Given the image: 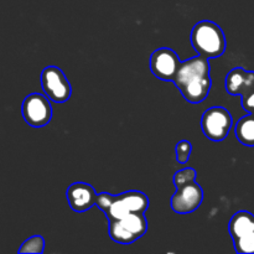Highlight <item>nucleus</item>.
I'll return each instance as SVG.
<instances>
[{
    "instance_id": "obj_7",
    "label": "nucleus",
    "mask_w": 254,
    "mask_h": 254,
    "mask_svg": "<svg viewBox=\"0 0 254 254\" xmlns=\"http://www.w3.org/2000/svg\"><path fill=\"white\" fill-rule=\"evenodd\" d=\"M21 113L25 122L32 128L46 127L52 119V107L49 97L41 93H31L24 99Z\"/></svg>"
},
{
    "instance_id": "obj_12",
    "label": "nucleus",
    "mask_w": 254,
    "mask_h": 254,
    "mask_svg": "<svg viewBox=\"0 0 254 254\" xmlns=\"http://www.w3.org/2000/svg\"><path fill=\"white\" fill-rule=\"evenodd\" d=\"M228 231L233 241L240 240L254 232V215L248 211H238L232 216Z\"/></svg>"
},
{
    "instance_id": "obj_6",
    "label": "nucleus",
    "mask_w": 254,
    "mask_h": 254,
    "mask_svg": "<svg viewBox=\"0 0 254 254\" xmlns=\"http://www.w3.org/2000/svg\"><path fill=\"white\" fill-rule=\"evenodd\" d=\"M41 87L50 101L64 103L71 98L72 87L61 68L47 66L41 72Z\"/></svg>"
},
{
    "instance_id": "obj_9",
    "label": "nucleus",
    "mask_w": 254,
    "mask_h": 254,
    "mask_svg": "<svg viewBox=\"0 0 254 254\" xmlns=\"http://www.w3.org/2000/svg\"><path fill=\"white\" fill-rule=\"evenodd\" d=\"M203 201V190L196 181L176 189L171 197L170 206L174 212L186 215L197 210Z\"/></svg>"
},
{
    "instance_id": "obj_10",
    "label": "nucleus",
    "mask_w": 254,
    "mask_h": 254,
    "mask_svg": "<svg viewBox=\"0 0 254 254\" xmlns=\"http://www.w3.org/2000/svg\"><path fill=\"white\" fill-rule=\"evenodd\" d=\"M66 197L74 212H86L96 206L97 192L89 184L73 183L67 189Z\"/></svg>"
},
{
    "instance_id": "obj_16",
    "label": "nucleus",
    "mask_w": 254,
    "mask_h": 254,
    "mask_svg": "<svg viewBox=\"0 0 254 254\" xmlns=\"http://www.w3.org/2000/svg\"><path fill=\"white\" fill-rule=\"evenodd\" d=\"M192 153V144L189 140H180L175 146L176 160L180 164H188Z\"/></svg>"
},
{
    "instance_id": "obj_4",
    "label": "nucleus",
    "mask_w": 254,
    "mask_h": 254,
    "mask_svg": "<svg viewBox=\"0 0 254 254\" xmlns=\"http://www.w3.org/2000/svg\"><path fill=\"white\" fill-rule=\"evenodd\" d=\"M148 231V220L144 213H129L109 221V237L119 245L128 246L143 237Z\"/></svg>"
},
{
    "instance_id": "obj_14",
    "label": "nucleus",
    "mask_w": 254,
    "mask_h": 254,
    "mask_svg": "<svg viewBox=\"0 0 254 254\" xmlns=\"http://www.w3.org/2000/svg\"><path fill=\"white\" fill-rule=\"evenodd\" d=\"M45 250V240L41 236H34L25 241L19 248V253H36L40 254Z\"/></svg>"
},
{
    "instance_id": "obj_3",
    "label": "nucleus",
    "mask_w": 254,
    "mask_h": 254,
    "mask_svg": "<svg viewBox=\"0 0 254 254\" xmlns=\"http://www.w3.org/2000/svg\"><path fill=\"white\" fill-rule=\"evenodd\" d=\"M190 40L193 50L205 59H218L226 51L225 32L210 20L198 21L191 31Z\"/></svg>"
},
{
    "instance_id": "obj_1",
    "label": "nucleus",
    "mask_w": 254,
    "mask_h": 254,
    "mask_svg": "<svg viewBox=\"0 0 254 254\" xmlns=\"http://www.w3.org/2000/svg\"><path fill=\"white\" fill-rule=\"evenodd\" d=\"M174 83L188 102L192 104L203 102L212 87L210 60L198 55L183 61L176 72Z\"/></svg>"
},
{
    "instance_id": "obj_15",
    "label": "nucleus",
    "mask_w": 254,
    "mask_h": 254,
    "mask_svg": "<svg viewBox=\"0 0 254 254\" xmlns=\"http://www.w3.org/2000/svg\"><path fill=\"white\" fill-rule=\"evenodd\" d=\"M196 175H197V173L192 168H185L183 170L176 171L175 175H174V185L176 189L183 188V186L188 185L192 181H196Z\"/></svg>"
},
{
    "instance_id": "obj_5",
    "label": "nucleus",
    "mask_w": 254,
    "mask_h": 254,
    "mask_svg": "<svg viewBox=\"0 0 254 254\" xmlns=\"http://www.w3.org/2000/svg\"><path fill=\"white\" fill-rule=\"evenodd\" d=\"M233 126L230 111L223 107H211L206 109L201 118L203 135L212 141H222L227 138Z\"/></svg>"
},
{
    "instance_id": "obj_17",
    "label": "nucleus",
    "mask_w": 254,
    "mask_h": 254,
    "mask_svg": "<svg viewBox=\"0 0 254 254\" xmlns=\"http://www.w3.org/2000/svg\"><path fill=\"white\" fill-rule=\"evenodd\" d=\"M236 252L240 254H250L254 253V232L240 240L233 241Z\"/></svg>"
},
{
    "instance_id": "obj_2",
    "label": "nucleus",
    "mask_w": 254,
    "mask_h": 254,
    "mask_svg": "<svg viewBox=\"0 0 254 254\" xmlns=\"http://www.w3.org/2000/svg\"><path fill=\"white\" fill-rule=\"evenodd\" d=\"M96 206L106 215L107 220H117L129 213H144L149 207V198L141 191L131 190L121 195L101 192L97 195Z\"/></svg>"
},
{
    "instance_id": "obj_13",
    "label": "nucleus",
    "mask_w": 254,
    "mask_h": 254,
    "mask_svg": "<svg viewBox=\"0 0 254 254\" xmlns=\"http://www.w3.org/2000/svg\"><path fill=\"white\" fill-rule=\"evenodd\" d=\"M235 134L237 140L245 146H254V114L242 117L235 127Z\"/></svg>"
},
{
    "instance_id": "obj_8",
    "label": "nucleus",
    "mask_w": 254,
    "mask_h": 254,
    "mask_svg": "<svg viewBox=\"0 0 254 254\" xmlns=\"http://www.w3.org/2000/svg\"><path fill=\"white\" fill-rule=\"evenodd\" d=\"M180 64L178 54L169 47L156 49L150 56V71L161 81L174 82Z\"/></svg>"
},
{
    "instance_id": "obj_18",
    "label": "nucleus",
    "mask_w": 254,
    "mask_h": 254,
    "mask_svg": "<svg viewBox=\"0 0 254 254\" xmlns=\"http://www.w3.org/2000/svg\"><path fill=\"white\" fill-rule=\"evenodd\" d=\"M241 102H242V108L247 113L254 114V87L241 96Z\"/></svg>"
},
{
    "instance_id": "obj_11",
    "label": "nucleus",
    "mask_w": 254,
    "mask_h": 254,
    "mask_svg": "<svg viewBox=\"0 0 254 254\" xmlns=\"http://www.w3.org/2000/svg\"><path fill=\"white\" fill-rule=\"evenodd\" d=\"M225 87L231 96H242L254 87V71H246L242 67L231 69L226 76Z\"/></svg>"
}]
</instances>
